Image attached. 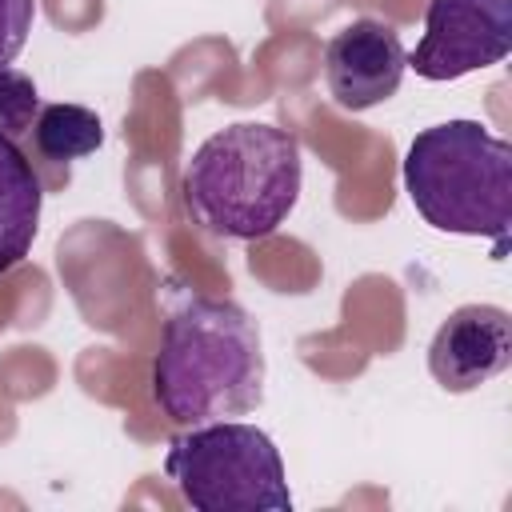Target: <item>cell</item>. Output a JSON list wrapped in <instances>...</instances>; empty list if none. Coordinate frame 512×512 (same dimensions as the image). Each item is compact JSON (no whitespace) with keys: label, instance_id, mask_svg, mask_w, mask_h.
Masks as SVG:
<instances>
[{"label":"cell","instance_id":"8fae6325","mask_svg":"<svg viewBox=\"0 0 512 512\" xmlns=\"http://www.w3.org/2000/svg\"><path fill=\"white\" fill-rule=\"evenodd\" d=\"M36 20V0H0V68L16 60Z\"/></svg>","mask_w":512,"mask_h":512},{"label":"cell","instance_id":"5b68a950","mask_svg":"<svg viewBox=\"0 0 512 512\" xmlns=\"http://www.w3.org/2000/svg\"><path fill=\"white\" fill-rule=\"evenodd\" d=\"M512 52V0H428L424 36L408 68L424 80H460Z\"/></svg>","mask_w":512,"mask_h":512},{"label":"cell","instance_id":"30bf717a","mask_svg":"<svg viewBox=\"0 0 512 512\" xmlns=\"http://www.w3.org/2000/svg\"><path fill=\"white\" fill-rule=\"evenodd\" d=\"M40 112V92L32 84V76L16 72V68H0V136L20 140L24 132H32Z\"/></svg>","mask_w":512,"mask_h":512},{"label":"cell","instance_id":"7a4b0ae2","mask_svg":"<svg viewBox=\"0 0 512 512\" xmlns=\"http://www.w3.org/2000/svg\"><path fill=\"white\" fill-rule=\"evenodd\" d=\"M300 140L276 124H228L212 132L184 168L188 216L220 240L272 236L300 200Z\"/></svg>","mask_w":512,"mask_h":512},{"label":"cell","instance_id":"ba28073f","mask_svg":"<svg viewBox=\"0 0 512 512\" xmlns=\"http://www.w3.org/2000/svg\"><path fill=\"white\" fill-rule=\"evenodd\" d=\"M40 176L32 172V160L20 152L16 140L0 136V276L12 272L40 232Z\"/></svg>","mask_w":512,"mask_h":512},{"label":"cell","instance_id":"6da1fadb","mask_svg":"<svg viewBox=\"0 0 512 512\" xmlns=\"http://www.w3.org/2000/svg\"><path fill=\"white\" fill-rule=\"evenodd\" d=\"M152 400L172 424L244 416L264 400V344L256 320L212 296L180 304L160 332Z\"/></svg>","mask_w":512,"mask_h":512},{"label":"cell","instance_id":"3957f363","mask_svg":"<svg viewBox=\"0 0 512 512\" xmlns=\"http://www.w3.org/2000/svg\"><path fill=\"white\" fill-rule=\"evenodd\" d=\"M412 208L440 232L492 236L496 256L512 220V148L480 120H444L412 136L404 152Z\"/></svg>","mask_w":512,"mask_h":512},{"label":"cell","instance_id":"277c9868","mask_svg":"<svg viewBox=\"0 0 512 512\" xmlns=\"http://www.w3.org/2000/svg\"><path fill=\"white\" fill-rule=\"evenodd\" d=\"M164 476L196 512H288L292 492L272 436L240 420L192 424L164 452Z\"/></svg>","mask_w":512,"mask_h":512},{"label":"cell","instance_id":"9c48e42d","mask_svg":"<svg viewBox=\"0 0 512 512\" xmlns=\"http://www.w3.org/2000/svg\"><path fill=\"white\" fill-rule=\"evenodd\" d=\"M32 144L52 164H72L104 144V124L84 104H44L32 124Z\"/></svg>","mask_w":512,"mask_h":512},{"label":"cell","instance_id":"8992f818","mask_svg":"<svg viewBox=\"0 0 512 512\" xmlns=\"http://www.w3.org/2000/svg\"><path fill=\"white\" fill-rule=\"evenodd\" d=\"M408 52L396 28L380 20H352L324 44V80L340 108L364 112L396 96Z\"/></svg>","mask_w":512,"mask_h":512},{"label":"cell","instance_id":"52a82bcc","mask_svg":"<svg viewBox=\"0 0 512 512\" xmlns=\"http://www.w3.org/2000/svg\"><path fill=\"white\" fill-rule=\"evenodd\" d=\"M512 364V316L496 304L456 308L432 336L428 372L444 392H472Z\"/></svg>","mask_w":512,"mask_h":512}]
</instances>
